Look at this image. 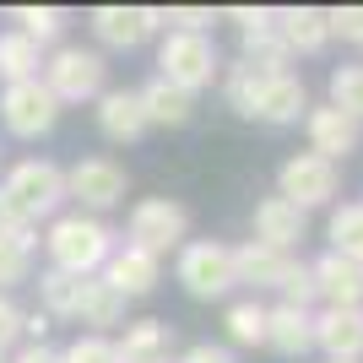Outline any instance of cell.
I'll list each match as a JSON object with an SVG mask.
<instances>
[{
    "mask_svg": "<svg viewBox=\"0 0 363 363\" xmlns=\"http://www.w3.org/2000/svg\"><path fill=\"white\" fill-rule=\"evenodd\" d=\"M358 272H363V266H358Z\"/></svg>",
    "mask_w": 363,
    "mask_h": 363,
    "instance_id": "cell-41",
    "label": "cell"
},
{
    "mask_svg": "<svg viewBox=\"0 0 363 363\" xmlns=\"http://www.w3.org/2000/svg\"><path fill=\"white\" fill-rule=\"evenodd\" d=\"M60 363H120V352H114V342L108 336H76L71 347L60 352Z\"/></svg>",
    "mask_w": 363,
    "mask_h": 363,
    "instance_id": "cell-33",
    "label": "cell"
},
{
    "mask_svg": "<svg viewBox=\"0 0 363 363\" xmlns=\"http://www.w3.org/2000/svg\"><path fill=\"white\" fill-rule=\"evenodd\" d=\"M0 120H6L11 136H44V130H55V120H60V98L44 87V76L11 82V87L0 92Z\"/></svg>",
    "mask_w": 363,
    "mask_h": 363,
    "instance_id": "cell-10",
    "label": "cell"
},
{
    "mask_svg": "<svg viewBox=\"0 0 363 363\" xmlns=\"http://www.w3.org/2000/svg\"><path fill=\"white\" fill-rule=\"evenodd\" d=\"M157 277H163V260L147 255V250H136V244H114V255L104 260V282L120 293L125 303L147 298V293L157 288Z\"/></svg>",
    "mask_w": 363,
    "mask_h": 363,
    "instance_id": "cell-15",
    "label": "cell"
},
{
    "mask_svg": "<svg viewBox=\"0 0 363 363\" xmlns=\"http://www.w3.org/2000/svg\"><path fill=\"white\" fill-rule=\"evenodd\" d=\"M38 65H44V49L33 44V38L0 33V76H6V87H11V82H33Z\"/></svg>",
    "mask_w": 363,
    "mask_h": 363,
    "instance_id": "cell-28",
    "label": "cell"
},
{
    "mask_svg": "<svg viewBox=\"0 0 363 363\" xmlns=\"http://www.w3.org/2000/svg\"><path fill=\"white\" fill-rule=\"evenodd\" d=\"M44 244H49L55 272H71V277H98V272H104V260L114 255V233H108L98 217H87V212L55 217Z\"/></svg>",
    "mask_w": 363,
    "mask_h": 363,
    "instance_id": "cell-2",
    "label": "cell"
},
{
    "mask_svg": "<svg viewBox=\"0 0 363 363\" xmlns=\"http://www.w3.org/2000/svg\"><path fill=\"white\" fill-rule=\"evenodd\" d=\"M76 320L92 325V336H104L108 325H125V298L108 288L104 277H87L82 282V303H76Z\"/></svg>",
    "mask_w": 363,
    "mask_h": 363,
    "instance_id": "cell-25",
    "label": "cell"
},
{
    "mask_svg": "<svg viewBox=\"0 0 363 363\" xmlns=\"http://www.w3.org/2000/svg\"><path fill=\"white\" fill-rule=\"evenodd\" d=\"M157 65H163V82L179 92H206L223 76V55H217L212 33H163V49H157Z\"/></svg>",
    "mask_w": 363,
    "mask_h": 363,
    "instance_id": "cell-4",
    "label": "cell"
},
{
    "mask_svg": "<svg viewBox=\"0 0 363 363\" xmlns=\"http://www.w3.org/2000/svg\"><path fill=\"white\" fill-rule=\"evenodd\" d=\"M120 363H168L174 352V325L168 320H125V336L114 342Z\"/></svg>",
    "mask_w": 363,
    "mask_h": 363,
    "instance_id": "cell-20",
    "label": "cell"
},
{
    "mask_svg": "<svg viewBox=\"0 0 363 363\" xmlns=\"http://www.w3.org/2000/svg\"><path fill=\"white\" fill-rule=\"evenodd\" d=\"M136 92H141V114H147V125H168V130H179V125L196 120V98L179 92V87H168L163 76L147 82V87H136Z\"/></svg>",
    "mask_w": 363,
    "mask_h": 363,
    "instance_id": "cell-23",
    "label": "cell"
},
{
    "mask_svg": "<svg viewBox=\"0 0 363 363\" xmlns=\"http://www.w3.org/2000/svg\"><path fill=\"white\" fill-rule=\"evenodd\" d=\"M44 87L60 98V104H87V98H104L108 92V65L98 49L82 44H60L44 65Z\"/></svg>",
    "mask_w": 363,
    "mask_h": 363,
    "instance_id": "cell-6",
    "label": "cell"
},
{
    "mask_svg": "<svg viewBox=\"0 0 363 363\" xmlns=\"http://www.w3.org/2000/svg\"><path fill=\"white\" fill-rule=\"evenodd\" d=\"M11 363H60V352H55V347H44V342H33V347H22Z\"/></svg>",
    "mask_w": 363,
    "mask_h": 363,
    "instance_id": "cell-38",
    "label": "cell"
},
{
    "mask_svg": "<svg viewBox=\"0 0 363 363\" xmlns=\"http://www.w3.org/2000/svg\"><path fill=\"white\" fill-rule=\"evenodd\" d=\"M16 336H22V309H16V303L6 298V293H0V352L11 347Z\"/></svg>",
    "mask_w": 363,
    "mask_h": 363,
    "instance_id": "cell-36",
    "label": "cell"
},
{
    "mask_svg": "<svg viewBox=\"0 0 363 363\" xmlns=\"http://www.w3.org/2000/svg\"><path fill=\"white\" fill-rule=\"evenodd\" d=\"M125 190H130V174H125L114 157H82L76 168H65V196H71L87 217L120 206Z\"/></svg>",
    "mask_w": 363,
    "mask_h": 363,
    "instance_id": "cell-9",
    "label": "cell"
},
{
    "mask_svg": "<svg viewBox=\"0 0 363 363\" xmlns=\"http://www.w3.org/2000/svg\"><path fill=\"white\" fill-rule=\"evenodd\" d=\"M28 272H33V223L0 217V288L28 282Z\"/></svg>",
    "mask_w": 363,
    "mask_h": 363,
    "instance_id": "cell-24",
    "label": "cell"
},
{
    "mask_svg": "<svg viewBox=\"0 0 363 363\" xmlns=\"http://www.w3.org/2000/svg\"><path fill=\"white\" fill-rule=\"evenodd\" d=\"M0 217H6V206H0Z\"/></svg>",
    "mask_w": 363,
    "mask_h": 363,
    "instance_id": "cell-40",
    "label": "cell"
},
{
    "mask_svg": "<svg viewBox=\"0 0 363 363\" xmlns=\"http://www.w3.org/2000/svg\"><path fill=\"white\" fill-rule=\"evenodd\" d=\"M288 260L293 255H282V250H272V244H239L233 250V282L239 288H255V293H266V288H277L282 282V272H288Z\"/></svg>",
    "mask_w": 363,
    "mask_h": 363,
    "instance_id": "cell-21",
    "label": "cell"
},
{
    "mask_svg": "<svg viewBox=\"0 0 363 363\" xmlns=\"http://www.w3.org/2000/svg\"><path fill=\"white\" fill-rule=\"evenodd\" d=\"M98 130L108 141H141L147 136V114H141V92L136 87H108L98 98Z\"/></svg>",
    "mask_w": 363,
    "mask_h": 363,
    "instance_id": "cell-19",
    "label": "cell"
},
{
    "mask_svg": "<svg viewBox=\"0 0 363 363\" xmlns=\"http://www.w3.org/2000/svg\"><path fill=\"white\" fill-rule=\"evenodd\" d=\"M136 250H147V255L163 260L168 250H184V233H190V212H184L174 196H147L130 206V228H125Z\"/></svg>",
    "mask_w": 363,
    "mask_h": 363,
    "instance_id": "cell-7",
    "label": "cell"
},
{
    "mask_svg": "<svg viewBox=\"0 0 363 363\" xmlns=\"http://www.w3.org/2000/svg\"><path fill=\"white\" fill-rule=\"evenodd\" d=\"M212 22H217V11H206V6H163L168 33H206Z\"/></svg>",
    "mask_w": 363,
    "mask_h": 363,
    "instance_id": "cell-34",
    "label": "cell"
},
{
    "mask_svg": "<svg viewBox=\"0 0 363 363\" xmlns=\"http://www.w3.org/2000/svg\"><path fill=\"white\" fill-rule=\"evenodd\" d=\"M49 325H55V320H49L44 309H33V315H22V331H28L33 342H44V336H49Z\"/></svg>",
    "mask_w": 363,
    "mask_h": 363,
    "instance_id": "cell-39",
    "label": "cell"
},
{
    "mask_svg": "<svg viewBox=\"0 0 363 363\" xmlns=\"http://www.w3.org/2000/svg\"><path fill=\"white\" fill-rule=\"evenodd\" d=\"M303 233H309V212H298L293 201L266 196V201L255 206V244H272V250L293 255V250L303 244Z\"/></svg>",
    "mask_w": 363,
    "mask_h": 363,
    "instance_id": "cell-17",
    "label": "cell"
},
{
    "mask_svg": "<svg viewBox=\"0 0 363 363\" xmlns=\"http://www.w3.org/2000/svg\"><path fill=\"white\" fill-rule=\"evenodd\" d=\"M282 44H288V55H320L331 44V11H320V6L282 11Z\"/></svg>",
    "mask_w": 363,
    "mask_h": 363,
    "instance_id": "cell-22",
    "label": "cell"
},
{
    "mask_svg": "<svg viewBox=\"0 0 363 363\" xmlns=\"http://www.w3.org/2000/svg\"><path fill=\"white\" fill-rule=\"evenodd\" d=\"M65 201V168H55L49 157H28V163H16L0 184V206L11 223H38L49 217L55 206Z\"/></svg>",
    "mask_w": 363,
    "mask_h": 363,
    "instance_id": "cell-3",
    "label": "cell"
},
{
    "mask_svg": "<svg viewBox=\"0 0 363 363\" xmlns=\"http://www.w3.org/2000/svg\"><path fill=\"white\" fill-rule=\"evenodd\" d=\"M325 239H331V255H347V260L363 266V201H342V206H331Z\"/></svg>",
    "mask_w": 363,
    "mask_h": 363,
    "instance_id": "cell-26",
    "label": "cell"
},
{
    "mask_svg": "<svg viewBox=\"0 0 363 363\" xmlns=\"http://www.w3.org/2000/svg\"><path fill=\"white\" fill-rule=\"evenodd\" d=\"M82 282H87V277H71V272H55V266H49V272L38 277V298H44V315H49V320H76Z\"/></svg>",
    "mask_w": 363,
    "mask_h": 363,
    "instance_id": "cell-27",
    "label": "cell"
},
{
    "mask_svg": "<svg viewBox=\"0 0 363 363\" xmlns=\"http://www.w3.org/2000/svg\"><path fill=\"white\" fill-rule=\"evenodd\" d=\"M325 104L363 125V65H336L331 82H325Z\"/></svg>",
    "mask_w": 363,
    "mask_h": 363,
    "instance_id": "cell-31",
    "label": "cell"
},
{
    "mask_svg": "<svg viewBox=\"0 0 363 363\" xmlns=\"http://www.w3.org/2000/svg\"><path fill=\"white\" fill-rule=\"evenodd\" d=\"M11 22H16V33H22V38H33L38 49L55 44V38L65 33V11H60V6H16Z\"/></svg>",
    "mask_w": 363,
    "mask_h": 363,
    "instance_id": "cell-30",
    "label": "cell"
},
{
    "mask_svg": "<svg viewBox=\"0 0 363 363\" xmlns=\"http://www.w3.org/2000/svg\"><path fill=\"white\" fill-rule=\"evenodd\" d=\"M277 293H282V303H293V309H309V303H315V277H309V260L293 255L288 272H282V282H277Z\"/></svg>",
    "mask_w": 363,
    "mask_h": 363,
    "instance_id": "cell-32",
    "label": "cell"
},
{
    "mask_svg": "<svg viewBox=\"0 0 363 363\" xmlns=\"http://www.w3.org/2000/svg\"><path fill=\"white\" fill-rule=\"evenodd\" d=\"M309 277H315V298L325 303V309H363V272H358V260L325 250L320 260H309Z\"/></svg>",
    "mask_w": 363,
    "mask_h": 363,
    "instance_id": "cell-14",
    "label": "cell"
},
{
    "mask_svg": "<svg viewBox=\"0 0 363 363\" xmlns=\"http://www.w3.org/2000/svg\"><path fill=\"white\" fill-rule=\"evenodd\" d=\"M174 277H179V288L190 293V298L201 303H217L228 298V293L239 288L233 282V250L217 239H190L179 250V260H174Z\"/></svg>",
    "mask_w": 363,
    "mask_h": 363,
    "instance_id": "cell-5",
    "label": "cell"
},
{
    "mask_svg": "<svg viewBox=\"0 0 363 363\" xmlns=\"http://www.w3.org/2000/svg\"><path fill=\"white\" fill-rule=\"evenodd\" d=\"M179 363H239L228 347H217V342H196V347H184Z\"/></svg>",
    "mask_w": 363,
    "mask_h": 363,
    "instance_id": "cell-37",
    "label": "cell"
},
{
    "mask_svg": "<svg viewBox=\"0 0 363 363\" xmlns=\"http://www.w3.org/2000/svg\"><path fill=\"white\" fill-rule=\"evenodd\" d=\"M315 347L325 352V363H363V309H320Z\"/></svg>",
    "mask_w": 363,
    "mask_h": 363,
    "instance_id": "cell-16",
    "label": "cell"
},
{
    "mask_svg": "<svg viewBox=\"0 0 363 363\" xmlns=\"http://www.w3.org/2000/svg\"><path fill=\"white\" fill-rule=\"evenodd\" d=\"M266 347L277 358H303L315 347V315L309 309H293V303H277L266 309Z\"/></svg>",
    "mask_w": 363,
    "mask_h": 363,
    "instance_id": "cell-18",
    "label": "cell"
},
{
    "mask_svg": "<svg viewBox=\"0 0 363 363\" xmlns=\"http://www.w3.org/2000/svg\"><path fill=\"white\" fill-rule=\"evenodd\" d=\"M228 336L239 342V347H266V303L260 298H239L228 303Z\"/></svg>",
    "mask_w": 363,
    "mask_h": 363,
    "instance_id": "cell-29",
    "label": "cell"
},
{
    "mask_svg": "<svg viewBox=\"0 0 363 363\" xmlns=\"http://www.w3.org/2000/svg\"><path fill=\"white\" fill-rule=\"evenodd\" d=\"M303 130H309V152L315 157H325V163H347L352 152H358V141H363V125L358 120H347L342 108H331V104H309V114H303Z\"/></svg>",
    "mask_w": 363,
    "mask_h": 363,
    "instance_id": "cell-13",
    "label": "cell"
},
{
    "mask_svg": "<svg viewBox=\"0 0 363 363\" xmlns=\"http://www.w3.org/2000/svg\"><path fill=\"white\" fill-rule=\"evenodd\" d=\"M336 190H342V168L315 157V152H293L288 163L277 168V196L293 201L298 212H315V206H331Z\"/></svg>",
    "mask_w": 363,
    "mask_h": 363,
    "instance_id": "cell-8",
    "label": "cell"
},
{
    "mask_svg": "<svg viewBox=\"0 0 363 363\" xmlns=\"http://www.w3.org/2000/svg\"><path fill=\"white\" fill-rule=\"evenodd\" d=\"M223 98L233 114L244 120H260V125H298L309 114V87H303V76L293 71H260L250 60H233L223 65Z\"/></svg>",
    "mask_w": 363,
    "mask_h": 363,
    "instance_id": "cell-1",
    "label": "cell"
},
{
    "mask_svg": "<svg viewBox=\"0 0 363 363\" xmlns=\"http://www.w3.org/2000/svg\"><path fill=\"white\" fill-rule=\"evenodd\" d=\"M331 38L363 49V6H336V11H331Z\"/></svg>",
    "mask_w": 363,
    "mask_h": 363,
    "instance_id": "cell-35",
    "label": "cell"
},
{
    "mask_svg": "<svg viewBox=\"0 0 363 363\" xmlns=\"http://www.w3.org/2000/svg\"><path fill=\"white\" fill-rule=\"evenodd\" d=\"M87 22H92V33H98V44L136 49L163 28V6H98Z\"/></svg>",
    "mask_w": 363,
    "mask_h": 363,
    "instance_id": "cell-12",
    "label": "cell"
},
{
    "mask_svg": "<svg viewBox=\"0 0 363 363\" xmlns=\"http://www.w3.org/2000/svg\"><path fill=\"white\" fill-rule=\"evenodd\" d=\"M233 22L244 28V55L239 60H250V65H260V71H288V44H282V11H272V6H239V11H228Z\"/></svg>",
    "mask_w": 363,
    "mask_h": 363,
    "instance_id": "cell-11",
    "label": "cell"
}]
</instances>
